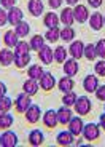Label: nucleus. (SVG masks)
<instances>
[{"label":"nucleus","mask_w":105,"mask_h":147,"mask_svg":"<svg viewBox=\"0 0 105 147\" xmlns=\"http://www.w3.org/2000/svg\"><path fill=\"white\" fill-rule=\"evenodd\" d=\"M73 109H75L76 115H80V117L81 115H88L92 109V102H91L88 96H78L75 104H73Z\"/></svg>","instance_id":"1"},{"label":"nucleus","mask_w":105,"mask_h":147,"mask_svg":"<svg viewBox=\"0 0 105 147\" xmlns=\"http://www.w3.org/2000/svg\"><path fill=\"white\" fill-rule=\"evenodd\" d=\"M32 96H29L27 93H24L22 91L21 94L16 98V101H15V109H16V112H19V114H25V110L30 107V104H32V99H30Z\"/></svg>","instance_id":"2"},{"label":"nucleus","mask_w":105,"mask_h":147,"mask_svg":"<svg viewBox=\"0 0 105 147\" xmlns=\"http://www.w3.org/2000/svg\"><path fill=\"white\" fill-rule=\"evenodd\" d=\"M83 138L84 141H96L100 136V126L96 125V123H88L83 126Z\"/></svg>","instance_id":"3"},{"label":"nucleus","mask_w":105,"mask_h":147,"mask_svg":"<svg viewBox=\"0 0 105 147\" xmlns=\"http://www.w3.org/2000/svg\"><path fill=\"white\" fill-rule=\"evenodd\" d=\"M73 16H75V21L83 24L89 19V10H88L86 5H81V3H76L73 7Z\"/></svg>","instance_id":"4"},{"label":"nucleus","mask_w":105,"mask_h":147,"mask_svg":"<svg viewBox=\"0 0 105 147\" xmlns=\"http://www.w3.org/2000/svg\"><path fill=\"white\" fill-rule=\"evenodd\" d=\"M64 66H62V69H64V74L67 75V77H75L76 74H78V70H80V64H78V61L73 58L70 59H65Z\"/></svg>","instance_id":"5"},{"label":"nucleus","mask_w":105,"mask_h":147,"mask_svg":"<svg viewBox=\"0 0 105 147\" xmlns=\"http://www.w3.org/2000/svg\"><path fill=\"white\" fill-rule=\"evenodd\" d=\"M69 55L72 56L73 59H78L80 58H83V51H84V43L81 40H73V42H70V47H69Z\"/></svg>","instance_id":"6"},{"label":"nucleus","mask_w":105,"mask_h":147,"mask_svg":"<svg viewBox=\"0 0 105 147\" xmlns=\"http://www.w3.org/2000/svg\"><path fill=\"white\" fill-rule=\"evenodd\" d=\"M38 59H40L41 64H51L53 61H54V50L51 47H48V45H45V47L40 48V51H38Z\"/></svg>","instance_id":"7"},{"label":"nucleus","mask_w":105,"mask_h":147,"mask_svg":"<svg viewBox=\"0 0 105 147\" xmlns=\"http://www.w3.org/2000/svg\"><path fill=\"white\" fill-rule=\"evenodd\" d=\"M40 115H41V110L40 107L37 106V104H30V107L27 110H25V120H27V123H30V125H33V123H37V121L40 120Z\"/></svg>","instance_id":"8"},{"label":"nucleus","mask_w":105,"mask_h":147,"mask_svg":"<svg viewBox=\"0 0 105 147\" xmlns=\"http://www.w3.org/2000/svg\"><path fill=\"white\" fill-rule=\"evenodd\" d=\"M69 131L72 133L73 136H80L81 133H83V126H84V123H83V120H81V117L80 115H76V117H72V120L69 121Z\"/></svg>","instance_id":"9"},{"label":"nucleus","mask_w":105,"mask_h":147,"mask_svg":"<svg viewBox=\"0 0 105 147\" xmlns=\"http://www.w3.org/2000/svg\"><path fill=\"white\" fill-rule=\"evenodd\" d=\"M56 86V78L51 72H45L40 78V88L45 91H51Z\"/></svg>","instance_id":"10"},{"label":"nucleus","mask_w":105,"mask_h":147,"mask_svg":"<svg viewBox=\"0 0 105 147\" xmlns=\"http://www.w3.org/2000/svg\"><path fill=\"white\" fill-rule=\"evenodd\" d=\"M41 120H43L45 126L46 128H56V125H58L59 121H58V112L53 109L46 110L43 115H41Z\"/></svg>","instance_id":"11"},{"label":"nucleus","mask_w":105,"mask_h":147,"mask_svg":"<svg viewBox=\"0 0 105 147\" xmlns=\"http://www.w3.org/2000/svg\"><path fill=\"white\" fill-rule=\"evenodd\" d=\"M58 112V121L61 123V125H69V121L72 120V117H73V112L70 110V107H67V106H62L61 109H58L56 110Z\"/></svg>","instance_id":"12"},{"label":"nucleus","mask_w":105,"mask_h":147,"mask_svg":"<svg viewBox=\"0 0 105 147\" xmlns=\"http://www.w3.org/2000/svg\"><path fill=\"white\" fill-rule=\"evenodd\" d=\"M99 86V78L96 77L94 74H89V75H86L83 80V88L86 93H94L96 90H97Z\"/></svg>","instance_id":"13"},{"label":"nucleus","mask_w":105,"mask_h":147,"mask_svg":"<svg viewBox=\"0 0 105 147\" xmlns=\"http://www.w3.org/2000/svg\"><path fill=\"white\" fill-rule=\"evenodd\" d=\"M56 142H58L59 146H62V147L72 146V144L75 142V136H73L69 129H67V131H61L58 136H56Z\"/></svg>","instance_id":"14"},{"label":"nucleus","mask_w":105,"mask_h":147,"mask_svg":"<svg viewBox=\"0 0 105 147\" xmlns=\"http://www.w3.org/2000/svg\"><path fill=\"white\" fill-rule=\"evenodd\" d=\"M15 63V51H11V48H2L0 50V64L2 66H11Z\"/></svg>","instance_id":"15"},{"label":"nucleus","mask_w":105,"mask_h":147,"mask_svg":"<svg viewBox=\"0 0 105 147\" xmlns=\"http://www.w3.org/2000/svg\"><path fill=\"white\" fill-rule=\"evenodd\" d=\"M22 18H24V13H22L21 8L13 7V8L8 10V22H10L11 26H16L18 22H21Z\"/></svg>","instance_id":"16"},{"label":"nucleus","mask_w":105,"mask_h":147,"mask_svg":"<svg viewBox=\"0 0 105 147\" xmlns=\"http://www.w3.org/2000/svg\"><path fill=\"white\" fill-rule=\"evenodd\" d=\"M15 146H18V136H16V133L7 129L2 134V147H15Z\"/></svg>","instance_id":"17"},{"label":"nucleus","mask_w":105,"mask_h":147,"mask_svg":"<svg viewBox=\"0 0 105 147\" xmlns=\"http://www.w3.org/2000/svg\"><path fill=\"white\" fill-rule=\"evenodd\" d=\"M88 22H89V26L92 30H100L102 27H104V15L96 11V13H92V15L89 16Z\"/></svg>","instance_id":"18"},{"label":"nucleus","mask_w":105,"mask_h":147,"mask_svg":"<svg viewBox=\"0 0 105 147\" xmlns=\"http://www.w3.org/2000/svg\"><path fill=\"white\" fill-rule=\"evenodd\" d=\"M38 88H40V83L33 78H29V80H25L24 85H22V91L27 93L29 96H33L38 93Z\"/></svg>","instance_id":"19"},{"label":"nucleus","mask_w":105,"mask_h":147,"mask_svg":"<svg viewBox=\"0 0 105 147\" xmlns=\"http://www.w3.org/2000/svg\"><path fill=\"white\" fill-rule=\"evenodd\" d=\"M59 19L64 26H72L75 22V16H73V8H64L59 15Z\"/></svg>","instance_id":"20"},{"label":"nucleus","mask_w":105,"mask_h":147,"mask_svg":"<svg viewBox=\"0 0 105 147\" xmlns=\"http://www.w3.org/2000/svg\"><path fill=\"white\" fill-rule=\"evenodd\" d=\"M43 139H45V136L40 129H32V131L29 133V144L32 147L41 146V144H43Z\"/></svg>","instance_id":"21"},{"label":"nucleus","mask_w":105,"mask_h":147,"mask_svg":"<svg viewBox=\"0 0 105 147\" xmlns=\"http://www.w3.org/2000/svg\"><path fill=\"white\" fill-rule=\"evenodd\" d=\"M59 22H61L59 15H58V13H53V11L46 13V15H45V18H43V24L48 27V29H51V27H58Z\"/></svg>","instance_id":"22"},{"label":"nucleus","mask_w":105,"mask_h":147,"mask_svg":"<svg viewBox=\"0 0 105 147\" xmlns=\"http://www.w3.org/2000/svg\"><path fill=\"white\" fill-rule=\"evenodd\" d=\"M3 42L7 45V48H15L19 42V35L15 32V30H7L3 35Z\"/></svg>","instance_id":"23"},{"label":"nucleus","mask_w":105,"mask_h":147,"mask_svg":"<svg viewBox=\"0 0 105 147\" xmlns=\"http://www.w3.org/2000/svg\"><path fill=\"white\" fill-rule=\"evenodd\" d=\"M27 8H29L30 15L32 16H40L41 13H43V2L41 0H29V5H27Z\"/></svg>","instance_id":"24"},{"label":"nucleus","mask_w":105,"mask_h":147,"mask_svg":"<svg viewBox=\"0 0 105 147\" xmlns=\"http://www.w3.org/2000/svg\"><path fill=\"white\" fill-rule=\"evenodd\" d=\"M73 86H75V82H73V78H72V77H62L61 80L58 82V88L61 90L62 93L72 91Z\"/></svg>","instance_id":"25"},{"label":"nucleus","mask_w":105,"mask_h":147,"mask_svg":"<svg viewBox=\"0 0 105 147\" xmlns=\"http://www.w3.org/2000/svg\"><path fill=\"white\" fill-rule=\"evenodd\" d=\"M27 74H29V77L33 78V80H40L41 75L45 74L43 66H41V64H32V66L29 67V70H27Z\"/></svg>","instance_id":"26"},{"label":"nucleus","mask_w":105,"mask_h":147,"mask_svg":"<svg viewBox=\"0 0 105 147\" xmlns=\"http://www.w3.org/2000/svg\"><path fill=\"white\" fill-rule=\"evenodd\" d=\"M27 64H30V53L25 55H15V66L18 69H25Z\"/></svg>","instance_id":"27"},{"label":"nucleus","mask_w":105,"mask_h":147,"mask_svg":"<svg viewBox=\"0 0 105 147\" xmlns=\"http://www.w3.org/2000/svg\"><path fill=\"white\" fill-rule=\"evenodd\" d=\"M13 121H15V118H13V115L10 112H0V128L3 129L11 128Z\"/></svg>","instance_id":"28"},{"label":"nucleus","mask_w":105,"mask_h":147,"mask_svg":"<svg viewBox=\"0 0 105 147\" xmlns=\"http://www.w3.org/2000/svg\"><path fill=\"white\" fill-rule=\"evenodd\" d=\"M43 37H45V40L54 43V42L61 40V29H59V27H51V29L46 30V34H45Z\"/></svg>","instance_id":"29"},{"label":"nucleus","mask_w":105,"mask_h":147,"mask_svg":"<svg viewBox=\"0 0 105 147\" xmlns=\"http://www.w3.org/2000/svg\"><path fill=\"white\" fill-rule=\"evenodd\" d=\"M30 48H32L33 51H40V48L45 47V37L40 35V34H37V35H33L32 38H30Z\"/></svg>","instance_id":"30"},{"label":"nucleus","mask_w":105,"mask_h":147,"mask_svg":"<svg viewBox=\"0 0 105 147\" xmlns=\"http://www.w3.org/2000/svg\"><path fill=\"white\" fill-rule=\"evenodd\" d=\"M15 32L18 34L19 37H27L30 32V26H29V22H25V21H21L18 22L15 26Z\"/></svg>","instance_id":"31"},{"label":"nucleus","mask_w":105,"mask_h":147,"mask_svg":"<svg viewBox=\"0 0 105 147\" xmlns=\"http://www.w3.org/2000/svg\"><path fill=\"white\" fill-rule=\"evenodd\" d=\"M73 38H75V30L72 26H65L64 29H61V40L73 42Z\"/></svg>","instance_id":"32"},{"label":"nucleus","mask_w":105,"mask_h":147,"mask_svg":"<svg viewBox=\"0 0 105 147\" xmlns=\"http://www.w3.org/2000/svg\"><path fill=\"white\" fill-rule=\"evenodd\" d=\"M83 56L88 59V61H94V59L97 58V55H96V45H92V43H88V45H84V51H83Z\"/></svg>","instance_id":"33"},{"label":"nucleus","mask_w":105,"mask_h":147,"mask_svg":"<svg viewBox=\"0 0 105 147\" xmlns=\"http://www.w3.org/2000/svg\"><path fill=\"white\" fill-rule=\"evenodd\" d=\"M32 48H30V43L24 40H19L18 45L15 47V55H25V53H29Z\"/></svg>","instance_id":"34"},{"label":"nucleus","mask_w":105,"mask_h":147,"mask_svg":"<svg viewBox=\"0 0 105 147\" xmlns=\"http://www.w3.org/2000/svg\"><path fill=\"white\" fill-rule=\"evenodd\" d=\"M67 50H65V47H56L54 50V61H58V63H64L65 59H67Z\"/></svg>","instance_id":"35"},{"label":"nucleus","mask_w":105,"mask_h":147,"mask_svg":"<svg viewBox=\"0 0 105 147\" xmlns=\"http://www.w3.org/2000/svg\"><path fill=\"white\" fill-rule=\"evenodd\" d=\"M75 101H76V94H75L73 91H67V93H64V98H62V102H64V106L72 107L73 104H75Z\"/></svg>","instance_id":"36"},{"label":"nucleus","mask_w":105,"mask_h":147,"mask_svg":"<svg viewBox=\"0 0 105 147\" xmlns=\"http://www.w3.org/2000/svg\"><path fill=\"white\" fill-rule=\"evenodd\" d=\"M13 107V101L7 96L0 98V112H10V109Z\"/></svg>","instance_id":"37"},{"label":"nucleus","mask_w":105,"mask_h":147,"mask_svg":"<svg viewBox=\"0 0 105 147\" xmlns=\"http://www.w3.org/2000/svg\"><path fill=\"white\" fill-rule=\"evenodd\" d=\"M96 55L100 59H105V38H100L96 43Z\"/></svg>","instance_id":"38"},{"label":"nucleus","mask_w":105,"mask_h":147,"mask_svg":"<svg viewBox=\"0 0 105 147\" xmlns=\"http://www.w3.org/2000/svg\"><path fill=\"white\" fill-rule=\"evenodd\" d=\"M94 72L99 77H105V59H100L94 64Z\"/></svg>","instance_id":"39"},{"label":"nucleus","mask_w":105,"mask_h":147,"mask_svg":"<svg viewBox=\"0 0 105 147\" xmlns=\"http://www.w3.org/2000/svg\"><path fill=\"white\" fill-rule=\"evenodd\" d=\"M94 94H96V98H97L99 101H104L105 102V85H99L97 90L94 91Z\"/></svg>","instance_id":"40"},{"label":"nucleus","mask_w":105,"mask_h":147,"mask_svg":"<svg viewBox=\"0 0 105 147\" xmlns=\"http://www.w3.org/2000/svg\"><path fill=\"white\" fill-rule=\"evenodd\" d=\"M7 22H8V11L5 10V8L0 7V27L5 26Z\"/></svg>","instance_id":"41"},{"label":"nucleus","mask_w":105,"mask_h":147,"mask_svg":"<svg viewBox=\"0 0 105 147\" xmlns=\"http://www.w3.org/2000/svg\"><path fill=\"white\" fill-rule=\"evenodd\" d=\"M13 7H16V0H2V8H5L7 11Z\"/></svg>","instance_id":"42"},{"label":"nucleus","mask_w":105,"mask_h":147,"mask_svg":"<svg viewBox=\"0 0 105 147\" xmlns=\"http://www.w3.org/2000/svg\"><path fill=\"white\" fill-rule=\"evenodd\" d=\"M62 2L64 0H48V5L51 7V10H56V8H59L62 5Z\"/></svg>","instance_id":"43"},{"label":"nucleus","mask_w":105,"mask_h":147,"mask_svg":"<svg viewBox=\"0 0 105 147\" xmlns=\"http://www.w3.org/2000/svg\"><path fill=\"white\" fill-rule=\"evenodd\" d=\"M102 3H104V0H88V5L91 8H99Z\"/></svg>","instance_id":"44"},{"label":"nucleus","mask_w":105,"mask_h":147,"mask_svg":"<svg viewBox=\"0 0 105 147\" xmlns=\"http://www.w3.org/2000/svg\"><path fill=\"white\" fill-rule=\"evenodd\" d=\"M5 94H7V85H5L3 82H0V98L5 96Z\"/></svg>","instance_id":"45"},{"label":"nucleus","mask_w":105,"mask_h":147,"mask_svg":"<svg viewBox=\"0 0 105 147\" xmlns=\"http://www.w3.org/2000/svg\"><path fill=\"white\" fill-rule=\"evenodd\" d=\"M100 128L105 131V114H102V115H100Z\"/></svg>","instance_id":"46"},{"label":"nucleus","mask_w":105,"mask_h":147,"mask_svg":"<svg viewBox=\"0 0 105 147\" xmlns=\"http://www.w3.org/2000/svg\"><path fill=\"white\" fill-rule=\"evenodd\" d=\"M65 3H67V5H70V7H72V5L75 7V5L78 3V0H65Z\"/></svg>","instance_id":"47"},{"label":"nucleus","mask_w":105,"mask_h":147,"mask_svg":"<svg viewBox=\"0 0 105 147\" xmlns=\"http://www.w3.org/2000/svg\"><path fill=\"white\" fill-rule=\"evenodd\" d=\"M0 147H2V136H0Z\"/></svg>","instance_id":"48"},{"label":"nucleus","mask_w":105,"mask_h":147,"mask_svg":"<svg viewBox=\"0 0 105 147\" xmlns=\"http://www.w3.org/2000/svg\"><path fill=\"white\" fill-rule=\"evenodd\" d=\"M104 26H105V15H104Z\"/></svg>","instance_id":"49"},{"label":"nucleus","mask_w":105,"mask_h":147,"mask_svg":"<svg viewBox=\"0 0 105 147\" xmlns=\"http://www.w3.org/2000/svg\"><path fill=\"white\" fill-rule=\"evenodd\" d=\"M0 7H2V0H0Z\"/></svg>","instance_id":"50"},{"label":"nucleus","mask_w":105,"mask_h":147,"mask_svg":"<svg viewBox=\"0 0 105 147\" xmlns=\"http://www.w3.org/2000/svg\"><path fill=\"white\" fill-rule=\"evenodd\" d=\"M104 110H105V107H104Z\"/></svg>","instance_id":"51"}]
</instances>
